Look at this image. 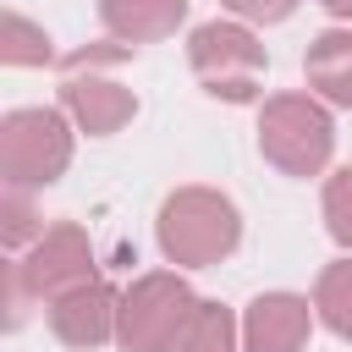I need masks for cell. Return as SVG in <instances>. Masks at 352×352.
I'll use <instances>...</instances> for the list:
<instances>
[{
    "label": "cell",
    "mask_w": 352,
    "mask_h": 352,
    "mask_svg": "<svg viewBox=\"0 0 352 352\" xmlns=\"http://www.w3.org/2000/svg\"><path fill=\"white\" fill-rule=\"evenodd\" d=\"M242 242V220H236V204L214 187H182L165 198L160 209V248L170 264H220L231 248Z\"/></svg>",
    "instance_id": "6da1fadb"
},
{
    "label": "cell",
    "mask_w": 352,
    "mask_h": 352,
    "mask_svg": "<svg viewBox=\"0 0 352 352\" xmlns=\"http://www.w3.org/2000/svg\"><path fill=\"white\" fill-rule=\"evenodd\" d=\"M258 148L270 165H280L286 176H319L330 148H336V126L324 116L319 99L308 94H275L258 116Z\"/></svg>",
    "instance_id": "7a4b0ae2"
},
{
    "label": "cell",
    "mask_w": 352,
    "mask_h": 352,
    "mask_svg": "<svg viewBox=\"0 0 352 352\" xmlns=\"http://www.w3.org/2000/svg\"><path fill=\"white\" fill-rule=\"evenodd\" d=\"M187 60H192L204 94L231 99V104L258 99V77H264V66H270L264 44H258L242 22H204V28H192Z\"/></svg>",
    "instance_id": "3957f363"
},
{
    "label": "cell",
    "mask_w": 352,
    "mask_h": 352,
    "mask_svg": "<svg viewBox=\"0 0 352 352\" xmlns=\"http://www.w3.org/2000/svg\"><path fill=\"white\" fill-rule=\"evenodd\" d=\"M72 160V132L60 110H11L0 121V170L6 187H50Z\"/></svg>",
    "instance_id": "277c9868"
},
{
    "label": "cell",
    "mask_w": 352,
    "mask_h": 352,
    "mask_svg": "<svg viewBox=\"0 0 352 352\" xmlns=\"http://www.w3.org/2000/svg\"><path fill=\"white\" fill-rule=\"evenodd\" d=\"M192 308H198V297L187 292L182 275H143V280H132V292L121 297V314H116L121 352H170V341L182 336Z\"/></svg>",
    "instance_id": "5b68a950"
},
{
    "label": "cell",
    "mask_w": 352,
    "mask_h": 352,
    "mask_svg": "<svg viewBox=\"0 0 352 352\" xmlns=\"http://www.w3.org/2000/svg\"><path fill=\"white\" fill-rule=\"evenodd\" d=\"M88 264H94V248H88V236L66 220V226H50L44 236H38V248L22 258V264H11V324H22V302L28 297H60V292H72V286H82V280H94L88 275Z\"/></svg>",
    "instance_id": "8992f818"
},
{
    "label": "cell",
    "mask_w": 352,
    "mask_h": 352,
    "mask_svg": "<svg viewBox=\"0 0 352 352\" xmlns=\"http://www.w3.org/2000/svg\"><path fill=\"white\" fill-rule=\"evenodd\" d=\"M126 55H132V44H99V50H77V55L66 60L60 104H66V110L77 116V126L94 132V138H104V132H116V126H126V121L138 116L132 88H121V82H110V77H94V66H110V60H126Z\"/></svg>",
    "instance_id": "52a82bcc"
},
{
    "label": "cell",
    "mask_w": 352,
    "mask_h": 352,
    "mask_svg": "<svg viewBox=\"0 0 352 352\" xmlns=\"http://www.w3.org/2000/svg\"><path fill=\"white\" fill-rule=\"evenodd\" d=\"M116 314H121V297L94 275V280H82L50 302V330L66 346H99L116 336Z\"/></svg>",
    "instance_id": "ba28073f"
},
{
    "label": "cell",
    "mask_w": 352,
    "mask_h": 352,
    "mask_svg": "<svg viewBox=\"0 0 352 352\" xmlns=\"http://www.w3.org/2000/svg\"><path fill=\"white\" fill-rule=\"evenodd\" d=\"M308 330H314V308L292 292H264L242 319L248 352H302Z\"/></svg>",
    "instance_id": "9c48e42d"
},
{
    "label": "cell",
    "mask_w": 352,
    "mask_h": 352,
    "mask_svg": "<svg viewBox=\"0 0 352 352\" xmlns=\"http://www.w3.org/2000/svg\"><path fill=\"white\" fill-rule=\"evenodd\" d=\"M302 72H308V88H319L330 104L352 110V28H330V33H319V38L308 44Z\"/></svg>",
    "instance_id": "30bf717a"
},
{
    "label": "cell",
    "mask_w": 352,
    "mask_h": 352,
    "mask_svg": "<svg viewBox=\"0 0 352 352\" xmlns=\"http://www.w3.org/2000/svg\"><path fill=\"white\" fill-rule=\"evenodd\" d=\"M99 16L116 38L148 44V38L176 33V22L187 16V0H99Z\"/></svg>",
    "instance_id": "8fae6325"
},
{
    "label": "cell",
    "mask_w": 352,
    "mask_h": 352,
    "mask_svg": "<svg viewBox=\"0 0 352 352\" xmlns=\"http://www.w3.org/2000/svg\"><path fill=\"white\" fill-rule=\"evenodd\" d=\"M170 352H236V319L220 302H198L182 324V336L170 341Z\"/></svg>",
    "instance_id": "7c38bea8"
},
{
    "label": "cell",
    "mask_w": 352,
    "mask_h": 352,
    "mask_svg": "<svg viewBox=\"0 0 352 352\" xmlns=\"http://www.w3.org/2000/svg\"><path fill=\"white\" fill-rule=\"evenodd\" d=\"M314 308H319V319H324L341 341H352V258H341V264H330V270L319 275Z\"/></svg>",
    "instance_id": "4fadbf2b"
},
{
    "label": "cell",
    "mask_w": 352,
    "mask_h": 352,
    "mask_svg": "<svg viewBox=\"0 0 352 352\" xmlns=\"http://www.w3.org/2000/svg\"><path fill=\"white\" fill-rule=\"evenodd\" d=\"M0 60L6 66H44V60H55V50H50V38L28 22V16H16V11H6V22H0Z\"/></svg>",
    "instance_id": "5bb4252c"
},
{
    "label": "cell",
    "mask_w": 352,
    "mask_h": 352,
    "mask_svg": "<svg viewBox=\"0 0 352 352\" xmlns=\"http://www.w3.org/2000/svg\"><path fill=\"white\" fill-rule=\"evenodd\" d=\"M324 226L341 248H352V165L324 182Z\"/></svg>",
    "instance_id": "9a60e30c"
},
{
    "label": "cell",
    "mask_w": 352,
    "mask_h": 352,
    "mask_svg": "<svg viewBox=\"0 0 352 352\" xmlns=\"http://www.w3.org/2000/svg\"><path fill=\"white\" fill-rule=\"evenodd\" d=\"M28 236H44V226L33 220V204L22 187H6V248H22Z\"/></svg>",
    "instance_id": "2e32d148"
},
{
    "label": "cell",
    "mask_w": 352,
    "mask_h": 352,
    "mask_svg": "<svg viewBox=\"0 0 352 352\" xmlns=\"http://www.w3.org/2000/svg\"><path fill=\"white\" fill-rule=\"evenodd\" d=\"M236 16H248V22H280V16H292V6L297 0H226Z\"/></svg>",
    "instance_id": "e0dca14e"
},
{
    "label": "cell",
    "mask_w": 352,
    "mask_h": 352,
    "mask_svg": "<svg viewBox=\"0 0 352 352\" xmlns=\"http://www.w3.org/2000/svg\"><path fill=\"white\" fill-rule=\"evenodd\" d=\"M319 6H330L336 16H352V0H319Z\"/></svg>",
    "instance_id": "ac0fdd59"
}]
</instances>
